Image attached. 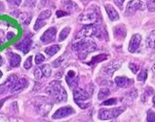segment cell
<instances>
[{
  "instance_id": "cell-1",
  "label": "cell",
  "mask_w": 155,
  "mask_h": 122,
  "mask_svg": "<svg viewBox=\"0 0 155 122\" xmlns=\"http://www.w3.org/2000/svg\"><path fill=\"white\" fill-rule=\"evenodd\" d=\"M98 37L104 39L106 36V31L103 25L100 24L85 25L80 28L77 33V38H88V37Z\"/></svg>"
},
{
  "instance_id": "cell-2",
  "label": "cell",
  "mask_w": 155,
  "mask_h": 122,
  "mask_svg": "<svg viewBox=\"0 0 155 122\" xmlns=\"http://www.w3.org/2000/svg\"><path fill=\"white\" fill-rule=\"evenodd\" d=\"M71 48L74 51V53L78 56V58L83 60L90 53L97 50V44L93 40H90V39H87V38H83L82 40H79L77 42L73 43Z\"/></svg>"
},
{
  "instance_id": "cell-3",
  "label": "cell",
  "mask_w": 155,
  "mask_h": 122,
  "mask_svg": "<svg viewBox=\"0 0 155 122\" xmlns=\"http://www.w3.org/2000/svg\"><path fill=\"white\" fill-rule=\"evenodd\" d=\"M46 93L49 95V97L53 100L54 102L57 103H61L65 102L68 100V94L66 91L61 85L60 81L55 80L52 81L49 84V86L46 88Z\"/></svg>"
},
{
  "instance_id": "cell-4",
  "label": "cell",
  "mask_w": 155,
  "mask_h": 122,
  "mask_svg": "<svg viewBox=\"0 0 155 122\" xmlns=\"http://www.w3.org/2000/svg\"><path fill=\"white\" fill-rule=\"evenodd\" d=\"M101 21V16L100 13V9L97 6L90 7L88 10L83 12L78 18V21L83 25L100 24Z\"/></svg>"
},
{
  "instance_id": "cell-5",
  "label": "cell",
  "mask_w": 155,
  "mask_h": 122,
  "mask_svg": "<svg viewBox=\"0 0 155 122\" xmlns=\"http://www.w3.org/2000/svg\"><path fill=\"white\" fill-rule=\"evenodd\" d=\"M73 96L74 101L81 108H86L90 106V103H86L90 99V94L86 90L81 88H75L73 89Z\"/></svg>"
},
{
  "instance_id": "cell-6",
  "label": "cell",
  "mask_w": 155,
  "mask_h": 122,
  "mask_svg": "<svg viewBox=\"0 0 155 122\" xmlns=\"http://www.w3.org/2000/svg\"><path fill=\"white\" fill-rule=\"evenodd\" d=\"M124 107H114L110 110H101L99 112V118L101 120H109L114 119L119 116L124 111Z\"/></svg>"
},
{
  "instance_id": "cell-7",
  "label": "cell",
  "mask_w": 155,
  "mask_h": 122,
  "mask_svg": "<svg viewBox=\"0 0 155 122\" xmlns=\"http://www.w3.org/2000/svg\"><path fill=\"white\" fill-rule=\"evenodd\" d=\"M145 9V4L140 0H131L128 2L125 10V16H133L138 10L143 11Z\"/></svg>"
},
{
  "instance_id": "cell-8",
  "label": "cell",
  "mask_w": 155,
  "mask_h": 122,
  "mask_svg": "<svg viewBox=\"0 0 155 122\" xmlns=\"http://www.w3.org/2000/svg\"><path fill=\"white\" fill-rule=\"evenodd\" d=\"M52 107H53L52 103L49 100H47L45 98L39 99L38 101H36V103H35V108H36V110L38 111L39 114H41V115H46L47 113L51 110Z\"/></svg>"
},
{
  "instance_id": "cell-9",
  "label": "cell",
  "mask_w": 155,
  "mask_h": 122,
  "mask_svg": "<svg viewBox=\"0 0 155 122\" xmlns=\"http://www.w3.org/2000/svg\"><path fill=\"white\" fill-rule=\"evenodd\" d=\"M121 64H122L121 61H112V62H110L108 64H106L105 67L103 68L101 73H103V75L106 77H111L113 75V73L121 67Z\"/></svg>"
},
{
  "instance_id": "cell-10",
  "label": "cell",
  "mask_w": 155,
  "mask_h": 122,
  "mask_svg": "<svg viewBox=\"0 0 155 122\" xmlns=\"http://www.w3.org/2000/svg\"><path fill=\"white\" fill-rule=\"evenodd\" d=\"M18 80V76L15 74H12L9 76L7 79L5 80L4 83H2L0 85V95H3L7 93L8 91H10L11 88L13 87V85L15 84V82Z\"/></svg>"
},
{
  "instance_id": "cell-11",
  "label": "cell",
  "mask_w": 155,
  "mask_h": 122,
  "mask_svg": "<svg viewBox=\"0 0 155 122\" xmlns=\"http://www.w3.org/2000/svg\"><path fill=\"white\" fill-rule=\"evenodd\" d=\"M56 36H57V28L53 27V28H48L46 31L42 34L40 40L43 44H48V43L54 41L56 39Z\"/></svg>"
},
{
  "instance_id": "cell-12",
  "label": "cell",
  "mask_w": 155,
  "mask_h": 122,
  "mask_svg": "<svg viewBox=\"0 0 155 122\" xmlns=\"http://www.w3.org/2000/svg\"><path fill=\"white\" fill-rule=\"evenodd\" d=\"M74 113V110L71 107H64L59 108L54 114H53V118L54 119H61V118H65L69 115H71Z\"/></svg>"
},
{
  "instance_id": "cell-13",
  "label": "cell",
  "mask_w": 155,
  "mask_h": 122,
  "mask_svg": "<svg viewBox=\"0 0 155 122\" xmlns=\"http://www.w3.org/2000/svg\"><path fill=\"white\" fill-rule=\"evenodd\" d=\"M141 42V35L139 33H136L132 36L130 43H129V52L130 53H135L138 51L139 47Z\"/></svg>"
},
{
  "instance_id": "cell-14",
  "label": "cell",
  "mask_w": 155,
  "mask_h": 122,
  "mask_svg": "<svg viewBox=\"0 0 155 122\" xmlns=\"http://www.w3.org/2000/svg\"><path fill=\"white\" fill-rule=\"evenodd\" d=\"M28 86V81L26 78H18V80L15 82V84L13 85V87L11 88L10 92L11 93H16V92H19V91H21L25 89L26 87Z\"/></svg>"
},
{
  "instance_id": "cell-15",
  "label": "cell",
  "mask_w": 155,
  "mask_h": 122,
  "mask_svg": "<svg viewBox=\"0 0 155 122\" xmlns=\"http://www.w3.org/2000/svg\"><path fill=\"white\" fill-rule=\"evenodd\" d=\"M31 44H32L31 39H30V37L28 36V37H25L24 40H21V42L18 43V44H16V48L21 50L24 54H28V51L30 50Z\"/></svg>"
},
{
  "instance_id": "cell-16",
  "label": "cell",
  "mask_w": 155,
  "mask_h": 122,
  "mask_svg": "<svg viewBox=\"0 0 155 122\" xmlns=\"http://www.w3.org/2000/svg\"><path fill=\"white\" fill-rule=\"evenodd\" d=\"M65 79L66 82H68V86L70 87L71 89H75L77 88V85H78V78L75 76V72L73 71H69L68 72V74L65 76Z\"/></svg>"
},
{
  "instance_id": "cell-17",
  "label": "cell",
  "mask_w": 155,
  "mask_h": 122,
  "mask_svg": "<svg viewBox=\"0 0 155 122\" xmlns=\"http://www.w3.org/2000/svg\"><path fill=\"white\" fill-rule=\"evenodd\" d=\"M105 8V11L106 13H107V16L109 17V19L110 21H117L119 20V14H118V12L116 11V9L112 6V5H110V4H106V5L104 6Z\"/></svg>"
},
{
  "instance_id": "cell-18",
  "label": "cell",
  "mask_w": 155,
  "mask_h": 122,
  "mask_svg": "<svg viewBox=\"0 0 155 122\" xmlns=\"http://www.w3.org/2000/svg\"><path fill=\"white\" fill-rule=\"evenodd\" d=\"M21 58L20 55L16 53H10L9 54V64L11 68H18L21 64Z\"/></svg>"
},
{
  "instance_id": "cell-19",
  "label": "cell",
  "mask_w": 155,
  "mask_h": 122,
  "mask_svg": "<svg viewBox=\"0 0 155 122\" xmlns=\"http://www.w3.org/2000/svg\"><path fill=\"white\" fill-rule=\"evenodd\" d=\"M133 83H134V81L132 79H129V78L124 77V76H118L115 78V84L118 87H121V88L122 87H129Z\"/></svg>"
},
{
  "instance_id": "cell-20",
  "label": "cell",
  "mask_w": 155,
  "mask_h": 122,
  "mask_svg": "<svg viewBox=\"0 0 155 122\" xmlns=\"http://www.w3.org/2000/svg\"><path fill=\"white\" fill-rule=\"evenodd\" d=\"M113 32H114V37L120 40V39H124L126 37L127 30H126L125 27L121 25H117L116 28H114Z\"/></svg>"
},
{
  "instance_id": "cell-21",
  "label": "cell",
  "mask_w": 155,
  "mask_h": 122,
  "mask_svg": "<svg viewBox=\"0 0 155 122\" xmlns=\"http://www.w3.org/2000/svg\"><path fill=\"white\" fill-rule=\"evenodd\" d=\"M31 18H32L31 14H30V13H28V12H23L19 15L20 23L24 25H28L30 24V21H31Z\"/></svg>"
},
{
  "instance_id": "cell-22",
  "label": "cell",
  "mask_w": 155,
  "mask_h": 122,
  "mask_svg": "<svg viewBox=\"0 0 155 122\" xmlns=\"http://www.w3.org/2000/svg\"><path fill=\"white\" fill-rule=\"evenodd\" d=\"M63 3H61V5H63V7L64 8L65 11H75V10H78L79 8L78 6L76 5V3H74L73 1H71V0H63L61 1Z\"/></svg>"
},
{
  "instance_id": "cell-23",
  "label": "cell",
  "mask_w": 155,
  "mask_h": 122,
  "mask_svg": "<svg viewBox=\"0 0 155 122\" xmlns=\"http://www.w3.org/2000/svg\"><path fill=\"white\" fill-rule=\"evenodd\" d=\"M147 46L151 49H155V30L148 34L147 38Z\"/></svg>"
},
{
  "instance_id": "cell-24",
  "label": "cell",
  "mask_w": 155,
  "mask_h": 122,
  "mask_svg": "<svg viewBox=\"0 0 155 122\" xmlns=\"http://www.w3.org/2000/svg\"><path fill=\"white\" fill-rule=\"evenodd\" d=\"M59 50H60V46L59 45H52V46H49V47L46 48L45 53L49 57H52V56H54L56 53H58Z\"/></svg>"
},
{
  "instance_id": "cell-25",
  "label": "cell",
  "mask_w": 155,
  "mask_h": 122,
  "mask_svg": "<svg viewBox=\"0 0 155 122\" xmlns=\"http://www.w3.org/2000/svg\"><path fill=\"white\" fill-rule=\"evenodd\" d=\"M137 97H138V92H137V90H132L126 95L125 101L127 103H132L133 101H135Z\"/></svg>"
},
{
  "instance_id": "cell-26",
  "label": "cell",
  "mask_w": 155,
  "mask_h": 122,
  "mask_svg": "<svg viewBox=\"0 0 155 122\" xmlns=\"http://www.w3.org/2000/svg\"><path fill=\"white\" fill-rule=\"evenodd\" d=\"M107 57H108V56H107V55H105V54L99 55V56L95 57V58H93L92 62H91L89 64L93 66V64H98V63H100V62H103V61H104V60L107 59Z\"/></svg>"
},
{
  "instance_id": "cell-27",
  "label": "cell",
  "mask_w": 155,
  "mask_h": 122,
  "mask_svg": "<svg viewBox=\"0 0 155 122\" xmlns=\"http://www.w3.org/2000/svg\"><path fill=\"white\" fill-rule=\"evenodd\" d=\"M109 95H110L109 89H107V88H101L100 90L99 94H98V99L99 100H104L105 98H107Z\"/></svg>"
},
{
  "instance_id": "cell-28",
  "label": "cell",
  "mask_w": 155,
  "mask_h": 122,
  "mask_svg": "<svg viewBox=\"0 0 155 122\" xmlns=\"http://www.w3.org/2000/svg\"><path fill=\"white\" fill-rule=\"evenodd\" d=\"M40 68H41V71H42L43 76L50 77L51 72H52V69H51V67L49 66V64H43V66L40 67Z\"/></svg>"
},
{
  "instance_id": "cell-29",
  "label": "cell",
  "mask_w": 155,
  "mask_h": 122,
  "mask_svg": "<svg viewBox=\"0 0 155 122\" xmlns=\"http://www.w3.org/2000/svg\"><path fill=\"white\" fill-rule=\"evenodd\" d=\"M70 33V28H64L63 30L61 31V34L59 36V41H64V39L68 36V34Z\"/></svg>"
},
{
  "instance_id": "cell-30",
  "label": "cell",
  "mask_w": 155,
  "mask_h": 122,
  "mask_svg": "<svg viewBox=\"0 0 155 122\" xmlns=\"http://www.w3.org/2000/svg\"><path fill=\"white\" fill-rule=\"evenodd\" d=\"M51 15H52V12L50 10H44L39 14L38 18L41 20H44V21H47L51 17Z\"/></svg>"
},
{
  "instance_id": "cell-31",
  "label": "cell",
  "mask_w": 155,
  "mask_h": 122,
  "mask_svg": "<svg viewBox=\"0 0 155 122\" xmlns=\"http://www.w3.org/2000/svg\"><path fill=\"white\" fill-rule=\"evenodd\" d=\"M46 25V21H44V20H41V19H39V18H37V20H36V21H35V25H34V30H39L41 28H43L44 25Z\"/></svg>"
},
{
  "instance_id": "cell-32",
  "label": "cell",
  "mask_w": 155,
  "mask_h": 122,
  "mask_svg": "<svg viewBox=\"0 0 155 122\" xmlns=\"http://www.w3.org/2000/svg\"><path fill=\"white\" fill-rule=\"evenodd\" d=\"M152 93H153L152 88H150V87H148V88H147V89H145V91H144L143 95V97H141V101H143V103H144V102H147V98H148L149 96L151 95Z\"/></svg>"
},
{
  "instance_id": "cell-33",
  "label": "cell",
  "mask_w": 155,
  "mask_h": 122,
  "mask_svg": "<svg viewBox=\"0 0 155 122\" xmlns=\"http://www.w3.org/2000/svg\"><path fill=\"white\" fill-rule=\"evenodd\" d=\"M147 78V69H143L138 75V80L140 82H144Z\"/></svg>"
},
{
  "instance_id": "cell-34",
  "label": "cell",
  "mask_w": 155,
  "mask_h": 122,
  "mask_svg": "<svg viewBox=\"0 0 155 122\" xmlns=\"http://www.w3.org/2000/svg\"><path fill=\"white\" fill-rule=\"evenodd\" d=\"M147 6L149 12H154L155 11V0H147Z\"/></svg>"
},
{
  "instance_id": "cell-35",
  "label": "cell",
  "mask_w": 155,
  "mask_h": 122,
  "mask_svg": "<svg viewBox=\"0 0 155 122\" xmlns=\"http://www.w3.org/2000/svg\"><path fill=\"white\" fill-rule=\"evenodd\" d=\"M31 67H32V57L29 56L28 58L25 60V62L24 64V68L25 69H29Z\"/></svg>"
},
{
  "instance_id": "cell-36",
  "label": "cell",
  "mask_w": 155,
  "mask_h": 122,
  "mask_svg": "<svg viewBox=\"0 0 155 122\" xmlns=\"http://www.w3.org/2000/svg\"><path fill=\"white\" fill-rule=\"evenodd\" d=\"M34 60H35V64H42L44 62V61H45V57H44L42 54H36Z\"/></svg>"
},
{
  "instance_id": "cell-37",
  "label": "cell",
  "mask_w": 155,
  "mask_h": 122,
  "mask_svg": "<svg viewBox=\"0 0 155 122\" xmlns=\"http://www.w3.org/2000/svg\"><path fill=\"white\" fill-rule=\"evenodd\" d=\"M34 77L38 80H40L43 77V73H42V71L40 68H36L34 69Z\"/></svg>"
},
{
  "instance_id": "cell-38",
  "label": "cell",
  "mask_w": 155,
  "mask_h": 122,
  "mask_svg": "<svg viewBox=\"0 0 155 122\" xmlns=\"http://www.w3.org/2000/svg\"><path fill=\"white\" fill-rule=\"evenodd\" d=\"M147 120L148 122H155V112L152 110L147 111Z\"/></svg>"
},
{
  "instance_id": "cell-39",
  "label": "cell",
  "mask_w": 155,
  "mask_h": 122,
  "mask_svg": "<svg viewBox=\"0 0 155 122\" xmlns=\"http://www.w3.org/2000/svg\"><path fill=\"white\" fill-rule=\"evenodd\" d=\"M116 103H117V99L112 98V99L106 100V101H104L101 104H103V106H112V104H116Z\"/></svg>"
},
{
  "instance_id": "cell-40",
  "label": "cell",
  "mask_w": 155,
  "mask_h": 122,
  "mask_svg": "<svg viewBox=\"0 0 155 122\" xmlns=\"http://www.w3.org/2000/svg\"><path fill=\"white\" fill-rule=\"evenodd\" d=\"M6 39H7V35L5 34V32L2 29H0V46H2L5 43Z\"/></svg>"
},
{
  "instance_id": "cell-41",
  "label": "cell",
  "mask_w": 155,
  "mask_h": 122,
  "mask_svg": "<svg viewBox=\"0 0 155 122\" xmlns=\"http://www.w3.org/2000/svg\"><path fill=\"white\" fill-rule=\"evenodd\" d=\"M7 2L9 3V5L13 7H19L21 3V0H7Z\"/></svg>"
},
{
  "instance_id": "cell-42",
  "label": "cell",
  "mask_w": 155,
  "mask_h": 122,
  "mask_svg": "<svg viewBox=\"0 0 155 122\" xmlns=\"http://www.w3.org/2000/svg\"><path fill=\"white\" fill-rule=\"evenodd\" d=\"M63 62H64V58H63V57H60L59 59H57L56 61L53 62V67H54V68H59V67L61 66Z\"/></svg>"
},
{
  "instance_id": "cell-43",
  "label": "cell",
  "mask_w": 155,
  "mask_h": 122,
  "mask_svg": "<svg viewBox=\"0 0 155 122\" xmlns=\"http://www.w3.org/2000/svg\"><path fill=\"white\" fill-rule=\"evenodd\" d=\"M129 68H130V69L131 71L134 72V73H137L139 71V69H140V67L138 66L137 64H134V63H130L129 64Z\"/></svg>"
},
{
  "instance_id": "cell-44",
  "label": "cell",
  "mask_w": 155,
  "mask_h": 122,
  "mask_svg": "<svg viewBox=\"0 0 155 122\" xmlns=\"http://www.w3.org/2000/svg\"><path fill=\"white\" fill-rule=\"evenodd\" d=\"M36 3V0H25V7H33Z\"/></svg>"
},
{
  "instance_id": "cell-45",
  "label": "cell",
  "mask_w": 155,
  "mask_h": 122,
  "mask_svg": "<svg viewBox=\"0 0 155 122\" xmlns=\"http://www.w3.org/2000/svg\"><path fill=\"white\" fill-rule=\"evenodd\" d=\"M49 1L50 0H40V2H39V4H38V8L39 9H42V8H44L45 6L48 5Z\"/></svg>"
},
{
  "instance_id": "cell-46",
  "label": "cell",
  "mask_w": 155,
  "mask_h": 122,
  "mask_svg": "<svg viewBox=\"0 0 155 122\" xmlns=\"http://www.w3.org/2000/svg\"><path fill=\"white\" fill-rule=\"evenodd\" d=\"M66 15H69V13H68V12L61 11V10L57 11V17H58V18H61V17H63V16H66Z\"/></svg>"
},
{
  "instance_id": "cell-47",
  "label": "cell",
  "mask_w": 155,
  "mask_h": 122,
  "mask_svg": "<svg viewBox=\"0 0 155 122\" xmlns=\"http://www.w3.org/2000/svg\"><path fill=\"white\" fill-rule=\"evenodd\" d=\"M114 2L115 4L119 7V8H122V5H123V2H124V0H114Z\"/></svg>"
},
{
  "instance_id": "cell-48",
  "label": "cell",
  "mask_w": 155,
  "mask_h": 122,
  "mask_svg": "<svg viewBox=\"0 0 155 122\" xmlns=\"http://www.w3.org/2000/svg\"><path fill=\"white\" fill-rule=\"evenodd\" d=\"M6 100H7V98H5V99H2V100H0V110H1V107H2V106H3V104L5 103Z\"/></svg>"
},
{
  "instance_id": "cell-49",
  "label": "cell",
  "mask_w": 155,
  "mask_h": 122,
  "mask_svg": "<svg viewBox=\"0 0 155 122\" xmlns=\"http://www.w3.org/2000/svg\"><path fill=\"white\" fill-rule=\"evenodd\" d=\"M12 37H14V33H12V32H9L7 34V39H11Z\"/></svg>"
},
{
  "instance_id": "cell-50",
  "label": "cell",
  "mask_w": 155,
  "mask_h": 122,
  "mask_svg": "<svg viewBox=\"0 0 155 122\" xmlns=\"http://www.w3.org/2000/svg\"><path fill=\"white\" fill-rule=\"evenodd\" d=\"M3 62H4V61H3V58H2L1 56H0V67H1L2 64H3Z\"/></svg>"
},
{
  "instance_id": "cell-51",
  "label": "cell",
  "mask_w": 155,
  "mask_h": 122,
  "mask_svg": "<svg viewBox=\"0 0 155 122\" xmlns=\"http://www.w3.org/2000/svg\"><path fill=\"white\" fill-rule=\"evenodd\" d=\"M81 1H82L84 4H87V3H89L90 1H92V0H81Z\"/></svg>"
},
{
  "instance_id": "cell-52",
  "label": "cell",
  "mask_w": 155,
  "mask_h": 122,
  "mask_svg": "<svg viewBox=\"0 0 155 122\" xmlns=\"http://www.w3.org/2000/svg\"><path fill=\"white\" fill-rule=\"evenodd\" d=\"M152 102H153V106L155 107V97H153V100H152Z\"/></svg>"
},
{
  "instance_id": "cell-53",
  "label": "cell",
  "mask_w": 155,
  "mask_h": 122,
  "mask_svg": "<svg viewBox=\"0 0 155 122\" xmlns=\"http://www.w3.org/2000/svg\"><path fill=\"white\" fill-rule=\"evenodd\" d=\"M1 77H2V71H0V78H1Z\"/></svg>"
},
{
  "instance_id": "cell-54",
  "label": "cell",
  "mask_w": 155,
  "mask_h": 122,
  "mask_svg": "<svg viewBox=\"0 0 155 122\" xmlns=\"http://www.w3.org/2000/svg\"><path fill=\"white\" fill-rule=\"evenodd\" d=\"M153 60H154V61H155V55H154V56H153Z\"/></svg>"
}]
</instances>
